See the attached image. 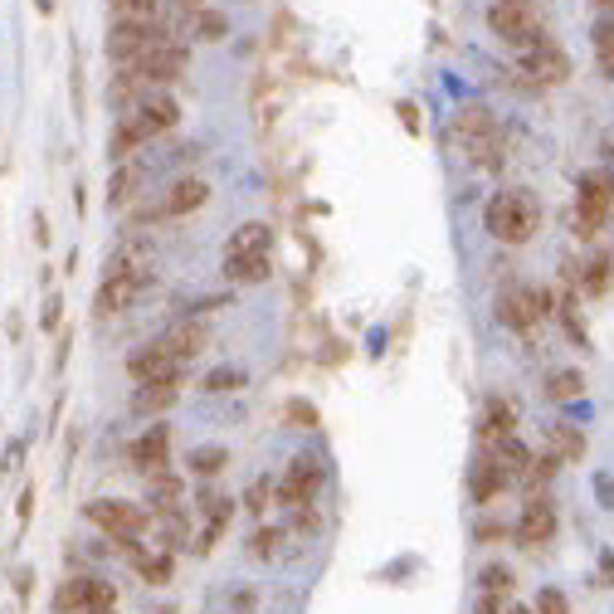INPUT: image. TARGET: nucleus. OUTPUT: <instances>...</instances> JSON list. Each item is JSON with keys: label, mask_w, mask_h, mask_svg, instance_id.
<instances>
[{"label": "nucleus", "mask_w": 614, "mask_h": 614, "mask_svg": "<svg viewBox=\"0 0 614 614\" xmlns=\"http://www.w3.org/2000/svg\"><path fill=\"white\" fill-rule=\"evenodd\" d=\"M512 614H537V610H512Z\"/></svg>", "instance_id": "nucleus-48"}, {"label": "nucleus", "mask_w": 614, "mask_h": 614, "mask_svg": "<svg viewBox=\"0 0 614 614\" xmlns=\"http://www.w3.org/2000/svg\"><path fill=\"white\" fill-rule=\"evenodd\" d=\"M83 614H117V610H83Z\"/></svg>", "instance_id": "nucleus-46"}, {"label": "nucleus", "mask_w": 614, "mask_h": 614, "mask_svg": "<svg viewBox=\"0 0 614 614\" xmlns=\"http://www.w3.org/2000/svg\"><path fill=\"white\" fill-rule=\"evenodd\" d=\"M610 278H614L610 254H590V259L580 264V283H585V293H590V298H595V293H605V288H610Z\"/></svg>", "instance_id": "nucleus-27"}, {"label": "nucleus", "mask_w": 614, "mask_h": 614, "mask_svg": "<svg viewBox=\"0 0 614 614\" xmlns=\"http://www.w3.org/2000/svg\"><path fill=\"white\" fill-rule=\"evenodd\" d=\"M205 200H210V186H205L200 176L171 181V186H166V195H161V215H166V220H176V215H191V210H200Z\"/></svg>", "instance_id": "nucleus-17"}, {"label": "nucleus", "mask_w": 614, "mask_h": 614, "mask_svg": "<svg viewBox=\"0 0 614 614\" xmlns=\"http://www.w3.org/2000/svg\"><path fill=\"white\" fill-rule=\"evenodd\" d=\"M614 205V176H585L580 181V195H576V234L590 239L600 230V220L610 215Z\"/></svg>", "instance_id": "nucleus-10"}, {"label": "nucleus", "mask_w": 614, "mask_h": 614, "mask_svg": "<svg viewBox=\"0 0 614 614\" xmlns=\"http://www.w3.org/2000/svg\"><path fill=\"white\" fill-rule=\"evenodd\" d=\"M176 10H181V15H195V10H205V0H176Z\"/></svg>", "instance_id": "nucleus-42"}, {"label": "nucleus", "mask_w": 614, "mask_h": 614, "mask_svg": "<svg viewBox=\"0 0 614 614\" xmlns=\"http://www.w3.org/2000/svg\"><path fill=\"white\" fill-rule=\"evenodd\" d=\"M181 371H186V361H176V356H171L161 342L137 346V351L127 356V376H132L137 385H147V381H181Z\"/></svg>", "instance_id": "nucleus-12"}, {"label": "nucleus", "mask_w": 614, "mask_h": 614, "mask_svg": "<svg viewBox=\"0 0 614 614\" xmlns=\"http://www.w3.org/2000/svg\"><path fill=\"white\" fill-rule=\"evenodd\" d=\"M181 478L166 468V473H156V478H147V502H152L156 512H181Z\"/></svg>", "instance_id": "nucleus-22"}, {"label": "nucleus", "mask_w": 614, "mask_h": 614, "mask_svg": "<svg viewBox=\"0 0 614 614\" xmlns=\"http://www.w3.org/2000/svg\"><path fill=\"white\" fill-rule=\"evenodd\" d=\"M269 273V254H225V278L230 283H264Z\"/></svg>", "instance_id": "nucleus-21"}, {"label": "nucleus", "mask_w": 614, "mask_h": 614, "mask_svg": "<svg viewBox=\"0 0 614 614\" xmlns=\"http://www.w3.org/2000/svg\"><path fill=\"white\" fill-rule=\"evenodd\" d=\"M176 395H181V381H147L132 390V415H161V410H171L176 405Z\"/></svg>", "instance_id": "nucleus-19"}, {"label": "nucleus", "mask_w": 614, "mask_h": 614, "mask_svg": "<svg viewBox=\"0 0 614 614\" xmlns=\"http://www.w3.org/2000/svg\"><path fill=\"white\" fill-rule=\"evenodd\" d=\"M117 20H156V5L161 0H108Z\"/></svg>", "instance_id": "nucleus-32"}, {"label": "nucleus", "mask_w": 614, "mask_h": 614, "mask_svg": "<svg viewBox=\"0 0 614 614\" xmlns=\"http://www.w3.org/2000/svg\"><path fill=\"white\" fill-rule=\"evenodd\" d=\"M278 541H283V532H273V527H259V532H254V541H249V551L269 561L273 551H278Z\"/></svg>", "instance_id": "nucleus-36"}, {"label": "nucleus", "mask_w": 614, "mask_h": 614, "mask_svg": "<svg viewBox=\"0 0 614 614\" xmlns=\"http://www.w3.org/2000/svg\"><path fill=\"white\" fill-rule=\"evenodd\" d=\"M595 10H600L605 20H614V0H595Z\"/></svg>", "instance_id": "nucleus-44"}, {"label": "nucleus", "mask_w": 614, "mask_h": 614, "mask_svg": "<svg viewBox=\"0 0 614 614\" xmlns=\"http://www.w3.org/2000/svg\"><path fill=\"white\" fill-rule=\"evenodd\" d=\"M556 303L561 298L551 288H522V283H512V288L498 293V322L512 327V332H532L541 317H556Z\"/></svg>", "instance_id": "nucleus-3"}, {"label": "nucleus", "mask_w": 614, "mask_h": 614, "mask_svg": "<svg viewBox=\"0 0 614 614\" xmlns=\"http://www.w3.org/2000/svg\"><path fill=\"white\" fill-rule=\"evenodd\" d=\"M239 385H249V376L234 371V366H220V371L205 376V390H215V395H220V390H239Z\"/></svg>", "instance_id": "nucleus-34"}, {"label": "nucleus", "mask_w": 614, "mask_h": 614, "mask_svg": "<svg viewBox=\"0 0 614 614\" xmlns=\"http://www.w3.org/2000/svg\"><path fill=\"white\" fill-rule=\"evenodd\" d=\"M137 186H142V171L137 166H117L113 186H108V205H127L137 195Z\"/></svg>", "instance_id": "nucleus-30"}, {"label": "nucleus", "mask_w": 614, "mask_h": 614, "mask_svg": "<svg viewBox=\"0 0 614 614\" xmlns=\"http://www.w3.org/2000/svg\"><path fill=\"white\" fill-rule=\"evenodd\" d=\"M186 463H191V473H200V478H215V473L230 463V454H225L220 444H205V449H191V459Z\"/></svg>", "instance_id": "nucleus-29"}, {"label": "nucleus", "mask_w": 614, "mask_h": 614, "mask_svg": "<svg viewBox=\"0 0 614 614\" xmlns=\"http://www.w3.org/2000/svg\"><path fill=\"white\" fill-rule=\"evenodd\" d=\"M317 488H322L317 459H293L288 473H283V483H278V502H283V507H307V502L317 498Z\"/></svg>", "instance_id": "nucleus-14"}, {"label": "nucleus", "mask_w": 614, "mask_h": 614, "mask_svg": "<svg viewBox=\"0 0 614 614\" xmlns=\"http://www.w3.org/2000/svg\"><path fill=\"white\" fill-rule=\"evenodd\" d=\"M454 137H459V147L468 161H483V166H498V127H493V117L478 113V108H463L459 117H454Z\"/></svg>", "instance_id": "nucleus-5"}, {"label": "nucleus", "mask_w": 614, "mask_h": 614, "mask_svg": "<svg viewBox=\"0 0 614 614\" xmlns=\"http://www.w3.org/2000/svg\"><path fill=\"white\" fill-rule=\"evenodd\" d=\"M269 507V483H254L249 488V512H264Z\"/></svg>", "instance_id": "nucleus-39"}, {"label": "nucleus", "mask_w": 614, "mask_h": 614, "mask_svg": "<svg viewBox=\"0 0 614 614\" xmlns=\"http://www.w3.org/2000/svg\"><path fill=\"white\" fill-rule=\"evenodd\" d=\"M483 220H488V234L498 244H527L541 225V210L527 191H498L488 200V215Z\"/></svg>", "instance_id": "nucleus-1"}, {"label": "nucleus", "mask_w": 614, "mask_h": 614, "mask_svg": "<svg viewBox=\"0 0 614 614\" xmlns=\"http://www.w3.org/2000/svg\"><path fill=\"white\" fill-rule=\"evenodd\" d=\"M546 444H551V454L561 463H576L585 454V439H580V429H571V424H551L546 429Z\"/></svg>", "instance_id": "nucleus-24"}, {"label": "nucleus", "mask_w": 614, "mask_h": 614, "mask_svg": "<svg viewBox=\"0 0 614 614\" xmlns=\"http://www.w3.org/2000/svg\"><path fill=\"white\" fill-rule=\"evenodd\" d=\"M156 39H166V30L156 20H117L113 30H108V59H117L127 69V64H137L152 49Z\"/></svg>", "instance_id": "nucleus-7"}, {"label": "nucleus", "mask_w": 614, "mask_h": 614, "mask_svg": "<svg viewBox=\"0 0 614 614\" xmlns=\"http://www.w3.org/2000/svg\"><path fill=\"white\" fill-rule=\"evenodd\" d=\"M88 585H93V576H69L64 585H59V595H54V610L59 614H83L88 610Z\"/></svg>", "instance_id": "nucleus-26"}, {"label": "nucleus", "mask_w": 614, "mask_h": 614, "mask_svg": "<svg viewBox=\"0 0 614 614\" xmlns=\"http://www.w3.org/2000/svg\"><path fill=\"white\" fill-rule=\"evenodd\" d=\"M556 527H561V517H556L551 498H532L522 507V517H517V541L522 546H546L556 537Z\"/></svg>", "instance_id": "nucleus-15"}, {"label": "nucleus", "mask_w": 614, "mask_h": 614, "mask_svg": "<svg viewBox=\"0 0 614 614\" xmlns=\"http://www.w3.org/2000/svg\"><path fill=\"white\" fill-rule=\"evenodd\" d=\"M117 122H127L142 142H152L156 132H171V127L181 122V108H176V98H171V93H147L132 113H122Z\"/></svg>", "instance_id": "nucleus-9"}, {"label": "nucleus", "mask_w": 614, "mask_h": 614, "mask_svg": "<svg viewBox=\"0 0 614 614\" xmlns=\"http://www.w3.org/2000/svg\"><path fill=\"white\" fill-rule=\"evenodd\" d=\"M600 74H605V78H614V59H605V64H600Z\"/></svg>", "instance_id": "nucleus-45"}, {"label": "nucleus", "mask_w": 614, "mask_h": 614, "mask_svg": "<svg viewBox=\"0 0 614 614\" xmlns=\"http://www.w3.org/2000/svg\"><path fill=\"white\" fill-rule=\"evenodd\" d=\"M269 244H273V230H269V225L249 220V225H239V230L230 234L225 254H269Z\"/></svg>", "instance_id": "nucleus-23"}, {"label": "nucleus", "mask_w": 614, "mask_h": 614, "mask_svg": "<svg viewBox=\"0 0 614 614\" xmlns=\"http://www.w3.org/2000/svg\"><path fill=\"white\" fill-rule=\"evenodd\" d=\"M483 595H507V590H512V571H507V566H488V571H483Z\"/></svg>", "instance_id": "nucleus-35"}, {"label": "nucleus", "mask_w": 614, "mask_h": 614, "mask_svg": "<svg viewBox=\"0 0 614 614\" xmlns=\"http://www.w3.org/2000/svg\"><path fill=\"white\" fill-rule=\"evenodd\" d=\"M191 35L195 39H210V44H215V39H225V35H230L225 10H210V5H205V10H195V15H191Z\"/></svg>", "instance_id": "nucleus-28"}, {"label": "nucleus", "mask_w": 614, "mask_h": 614, "mask_svg": "<svg viewBox=\"0 0 614 614\" xmlns=\"http://www.w3.org/2000/svg\"><path fill=\"white\" fill-rule=\"evenodd\" d=\"M595 498L600 507H614V478H595Z\"/></svg>", "instance_id": "nucleus-40"}, {"label": "nucleus", "mask_w": 614, "mask_h": 614, "mask_svg": "<svg viewBox=\"0 0 614 614\" xmlns=\"http://www.w3.org/2000/svg\"><path fill=\"white\" fill-rule=\"evenodd\" d=\"M127 459H132V468H137L142 478L166 473V463H171V429H166V424H152L147 434H137L132 449H127Z\"/></svg>", "instance_id": "nucleus-13"}, {"label": "nucleus", "mask_w": 614, "mask_h": 614, "mask_svg": "<svg viewBox=\"0 0 614 614\" xmlns=\"http://www.w3.org/2000/svg\"><path fill=\"white\" fill-rule=\"evenodd\" d=\"M590 44H595V59L605 64V59H614V20H595V30H590Z\"/></svg>", "instance_id": "nucleus-33"}, {"label": "nucleus", "mask_w": 614, "mask_h": 614, "mask_svg": "<svg viewBox=\"0 0 614 614\" xmlns=\"http://www.w3.org/2000/svg\"><path fill=\"white\" fill-rule=\"evenodd\" d=\"M517 69L532 74V83H566V78H571V54H566L556 39L541 35L537 44L517 49Z\"/></svg>", "instance_id": "nucleus-6"}, {"label": "nucleus", "mask_w": 614, "mask_h": 614, "mask_svg": "<svg viewBox=\"0 0 614 614\" xmlns=\"http://www.w3.org/2000/svg\"><path fill=\"white\" fill-rule=\"evenodd\" d=\"M156 342L166 346L176 361H191V356H200V351L210 346V327H205L200 317H191V322H176V327H166Z\"/></svg>", "instance_id": "nucleus-16"}, {"label": "nucleus", "mask_w": 614, "mask_h": 614, "mask_svg": "<svg viewBox=\"0 0 614 614\" xmlns=\"http://www.w3.org/2000/svg\"><path fill=\"white\" fill-rule=\"evenodd\" d=\"M488 25H493V35L507 39V44H517V49H527V44H537V39L546 35L537 10H532V5H512V0H498V5L488 10Z\"/></svg>", "instance_id": "nucleus-8"}, {"label": "nucleus", "mask_w": 614, "mask_h": 614, "mask_svg": "<svg viewBox=\"0 0 614 614\" xmlns=\"http://www.w3.org/2000/svg\"><path fill=\"white\" fill-rule=\"evenodd\" d=\"M59 298H49V303H44V312H39V322H44V327H49V332H54V327H59Z\"/></svg>", "instance_id": "nucleus-41"}, {"label": "nucleus", "mask_w": 614, "mask_h": 614, "mask_svg": "<svg viewBox=\"0 0 614 614\" xmlns=\"http://www.w3.org/2000/svg\"><path fill=\"white\" fill-rule=\"evenodd\" d=\"M585 381H580V371H551L546 376V400H576Z\"/></svg>", "instance_id": "nucleus-31"}, {"label": "nucleus", "mask_w": 614, "mask_h": 614, "mask_svg": "<svg viewBox=\"0 0 614 614\" xmlns=\"http://www.w3.org/2000/svg\"><path fill=\"white\" fill-rule=\"evenodd\" d=\"M537 614H571V600L561 590H541L537 595Z\"/></svg>", "instance_id": "nucleus-37"}, {"label": "nucleus", "mask_w": 614, "mask_h": 614, "mask_svg": "<svg viewBox=\"0 0 614 614\" xmlns=\"http://www.w3.org/2000/svg\"><path fill=\"white\" fill-rule=\"evenodd\" d=\"M507 488V468L498 463V454H483V459L473 463V473H468V493L473 502H493Z\"/></svg>", "instance_id": "nucleus-18"}, {"label": "nucleus", "mask_w": 614, "mask_h": 614, "mask_svg": "<svg viewBox=\"0 0 614 614\" xmlns=\"http://www.w3.org/2000/svg\"><path fill=\"white\" fill-rule=\"evenodd\" d=\"M83 517H88V522H93V527H98L108 541H117L122 551H132V546H137V537L147 532V522H152V517L137 507V502H127V498L88 502V507H83Z\"/></svg>", "instance_id": "nucleus-2"}, {"label": "nucleus", "mask_w": 614, "mask_h": 614, "mask_svg": "<svg viewBox=\"0 0 614 614\" xmlns=\"http://www.w3.org/2000/svg\"><path fill=\"white\" fill-rule=\"evenodd\" d=\"M512 5H537V0H512Z\"/></svg>", "instance_id": "nucleus-47"}, {"label": "nucleus", "mask_w": 614, "mask_h": 614, "mask_svg": "<svg viewBox=\"0 0 614 614\" xmlns=\"http://www.w3.org/2000/svg\"><path fill=\"white\" fill-rule=\"evenodd\" d=\"M186 64H191V49L181 44V39H156L152 49L137 59V64H127V74H137L147 88H156V83H171V78L186 74Z\"/></svg>", "instance_id": "nucleus-4"}, {"label": "nucleus", "mask_w": 614, "mask_h": 614, "mask_svg": "<svg viewBox=\"0 0 614 614\" xmlns=\"http://www.w3.org/2000/svg\"><path fill=\"white\" fill-rule=\"evenodd\" d=\"M512 424H517V415H512L502 400H493V405H488V415H483V424H478V439L502 444V439H512Z\"/></svg>", "instance_id": "nucleus-25"}, {"label": "nucleus", "mask_w": 614, "mask_h": 614, "mask_svg": "<svg viewBox=\"0 0 614 614\" xmlns=\"http://www.w3.org/2000/svg\"><path fill=\"white\" fill-rule=\"evenodd\" d=\"M147 283H152V269H127V273H108L103 278V288H98V317H108V312H122V307H132L142 293H147Z\"/></svg>", "instance_id": "nucleus-11"}, {"label": "nucleus", "mask_w": 614, "mask_h": 614, "mask_svg": "<svg viewBox=\"0 0 614 614\" xmlns=\"http://www.w3.org/2000/svg\"><path fill=\"white\" fill-rule=\"evenodd\" d=\"M127 556H132L137 576L147 580V585H166V580H171V571H176V556H171V551H142V546H132Z\"/></svg>", "instance_id": "nucleus-20"}, {"label": "nucleus", "mask_w": 614, "mask_h": 614, "mask_svg": "<svg viewBox=\"0 0 614 614\" xmlns=\"http://www.w3.org/2000/svg\"><path fill=\"white\" fill-rule=\"evenodd\" d=\"M288 420L298 424V429H312V424H317V410H312L307 400H288Z\"/></svg>", "instance_id": "nucleus-38"}, {"label": "nucleus", "mask_w": 614, "mask_h": 614, "mask_svg": "<svg viewBox=\"0 0 614 614\" xmlns=\"http://www.w3.org/2000/svg\"><path fill=\"white\" fill-rule=\"evenodd\" d=\"M600 566H605V576H610V585H614V556L610 551H600Z\"/></svg>", "instance_id": "nucleus-43"}]
</instances>
